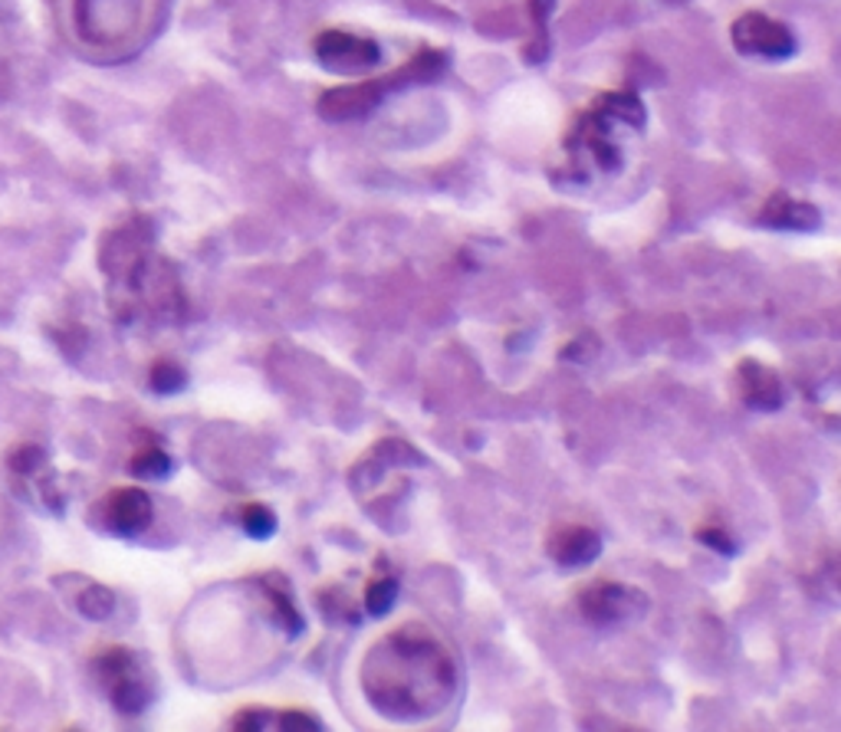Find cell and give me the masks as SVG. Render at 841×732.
<instances>
[{"label":"cell","instance_id":"obj_1","mask_svg":"<svg viewBox=\"0 0 841 732\" xmlns=\"http://www.w3.org/2000/svg\"><path fill=\"white\" fill-rule=\"evenodd\" d=\"M461 684L451 651L418 625L385 634L362 664L365 700L395 720H424L451 707Z\"/></svg>","mask_w":841,"mask_h":732},{"label":"cell","instance_id":"obj_2","mask_svg":"<svg viewBox=\"0 0 841 732\" xmlns=\"http://www.w3.org/2000/svg\"><path fill=\"white\" fill-rule=\"evenodd\" d=\"M92 671L118 713L125 717L145 713V707L151 704V680L145 677V667L138 664L132 651L105 648L102 654H95Z\"/></svg>","mask_w":841,"mask_h":732},{"label":"cell","instance_id":"obj_3","mask_svg":"<svg viewBox=\"0 0 841 732\" xmlns=\"http://www.w3.org/2000/svg\"><path fill=\"white\" fill-rule=\"evenodd\" d=\"M444 66V59L437 53H421L414 62H408L401 72H391L385 76V82H359V85H345V89H332L326 99H322V112L329 118H355L368 108H375L378 95L388 92V89H398L405 82H414V79H424V76H434L437 69Z\"/></svg>","mask_w":841,"mask_h":732},{"label":"cell","instance_id":"obj_4","mask_svg":"<svg viewBox=\"0 0 841 732\" xmlns=\"http://www.w3.org/2000/svg\"><path fill=\"white\" fill-rule=\"evenodd\" d=\"M582 615L592 625L602 628H615V625H628L638 621L648 611V595L635 585H622V582H595L582 592L579 598Z\"/></svg>","mask_w":841,"mask_h":732},{"label":"cell","instance_id":"obj_5","mask_svg":"<svg viewBox=\"0 0 841 732\" xmlns=\"http://www.w3.org/2000/svg\"><path fill=\"white\" fill-rule=\"evenodd\" d=\"M316 56L326 69L352 76V72H365L382 59V49L375 39L355 36V33H342V30H326L316 39Z\"/></svg>","mask_w":841,"mask_h":732},{"label":"cell","instance_id":"obj_6","mask_svg":"<svg viewBox=\"0 0 841 732\" xmlns=\"http://www.w3.org/2000/svg\"><path fill=\"white\" fill-rule=\"evenodd\" d=\"M734 43L747 53V56H770V59H783V56H793L796 49V39L793 33L763 16V13H743L737 23H734Z\"/></svg>","mask_w":841,"mask_h":732},{"label":"cell","instance_id":"obj_7","mask_svg":"<svg viewBox=\"0 0 841 732\" xmlns=\"http://www.w3.org/2000/svg\"><path fill=\"white\" fill-rule=\"evenodd\" d=\"M132 20L135 0H76V26L95 43L125 33Z\"/></svg>","mask_w":841,"mask_h":732},{"label":"cell","instance_id":"obj_8","mask_svg":"<svg viewBox=\"0 0 841 732\" xmlns=\"http://www.w3.org/2000/svg\"><path fill=\"white\" fill-rule=\"evenodd\" d=\"M151 500L145 490H135V487H122L115 493L105 496L102 503V516H105V526L118 536H138L151 526Z\"/></svg>","mask_w":841,"mask_h":732},{"label":"cell","instance_id":"obj_9","mask_svg":"<svg viewBox=\"0 0 841 732\" xmlns=\"http://www.w3.org/2000/svg\"><path fill=\"white\" fill-rule=\"evenodd\" d=\"M737 381H740V398L753 408V411H780L786 401L783 381L780 375L753 358H743L737 368Z\"/></svg>","mask_w":841,"mask_h":732},{"label":"cell","instance_id":"obj_10","mask_svg":"<svg viewBox=\"0 0 841 732\" xmlns=\"http://www.w3.org/2000/svg\"><path fill=\"white\" fill-rule=\"evenodd\" d=\"M599 552H602V539L589 526H559L549 536V556L566 569H582L595 562Z\"/></svg>","mask_w":841,"mask_h":732},{"label":"cell","instance_id":"obj_11","mask_svg":"<svg viewBox=\"0 0 841 732\" xmlns=\"http://www.w3.org/2000/svg\"><path fill=\"white\" fill-rule=\"evenodd\" d=\"M763 224L780 227V230H816L819 227V210L809 204H796L789 197H776L763 210Z\"/></svg>","mask_w":841,"mask_h":732},{"label":"cell","instance_id":"obj_12","mask_svg":"<svg viewBox=\"0 0 841 732\" xmlns=\"http://www.w3.org/2000/svg\"><path fill=\"white\" fill-rule=\"evenodd\" d=\"M263 595H266V602H270V611H273V621L286 631V634H299L303 631V615L296 611V605H293V595H289V588H286V582L280 579V575H263Z\"/></svg>","mask_w":841,"mask_h":732},{"label":"cell","instance_id":"obj_13","mask_svg":"<svg viewBox=\"0 0 841 732\" xmlns=\"http://www.w3.org/2000/svg\"><path fill=\"white\" fill-rule=\"evenodd\" d=\"M132 473L135 477H148V480H158V477H168V470H171V457L158 447V444H151V447H141L135 457H132Z\"/></svg>","mask_w":841,"mask_h":732},{"label":"cell","instance_id":"obj_14","mask_svg":"<svg viewBox=\"0 0 841 732\" xmlns=\"http://www.w3.org/2000/svg\"><path fill=\"white\" fill-rule=\"evenodd\" d=\"M395 595H398V579L395 575H378L375 582H368L365 588V608L372 618H382L391 605H395Z\"/></svg>","mask_w":841,"mask_h":732},{"label":"cell","instance_id":"obj_15","mask_svg":"<svg viewBox=\"0 0 841 732\" xmlns=\"http://www.w3.org/2000/svg\"><path fill=\"white\" fill-rule=\"evenodd\" d=\"M240 526H243V533L253 536V539H270V536L276 533V516H273L270 506L250 503V506H243V513H240Z\"/></svg>","mask_w":841,"mask_h":732},{"label":"cell","instance_id":"obj_16","mask_svg":"<svg viewBox=\"0 0 841 732\" xmlns=\"http://www.w3.org/2000/svg\"><path fill=\"white\" fill-rule=\"evenodd\" d=\"M112 608H115V598H112V592L102 588V585H89V588L79 595V611H82L86 618H92V621L109 618Z\"/></svg>","mask_w":841,"mask_h":732},{"label":"cell","instance_id":"obj_17","mask_svg":"<svg viewBox=\"0 0 841 732\" xmlns=\"http://www.w3.org/2000/svg\"><path fill=\"white\" fill-rule=\"evenodd\" d=\"M148 381H151V388H155L158 394H174V391L184 388L187 378H184V368H181V365H174V362H155Z\"/></svg>","mask_w":841,"mask_h":732},{"label":"cell","instance_id":"obj_18","mask_svg":"<svg viewBox=\"0 0 841 732\" xmlns=\"http://www.w3.org/2000/svg\"><path fill=\"white\" fill-rule=\"evenodd\" d=\"M697 539L704 542V546H711L714 552H720V556H737V546H734V539L720 529V526H711V529H701L697 533Z\"/></svg>","mask_w":841,"mask_h":732},{"label":"cell","instance_id":"obj_19","mask_svg":"<svg viewBox=\"0 0 841 732\" xmlns=\"http://www.w3.org/2000/svg\"><path fill=\"white\" fill-rule=\"evenodd\" d=\"M273 727H276V730H319L322 723H319L316 717L303 713V710H289V713H283L280 720H273Z\"/></svg>","mask_w":841,"mask_h":732}]
</instances>
